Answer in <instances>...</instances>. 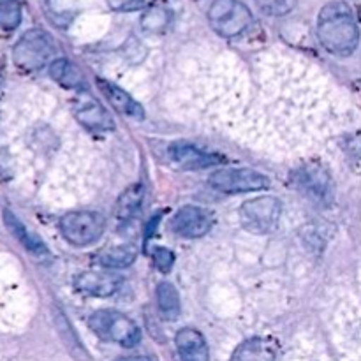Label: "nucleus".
<instances>
[{"label":"nucleus","mask_w":361,"mask_h":361,"mask_svg":"<svg viewBox=\"0 0 361 361\" xmlns=\"http://www.w3.org/2000/svg\"><path fill=\"white\" fill-rule=\"evenodd\" d=\"M317 37L326 51L338 56L351 55L360 41V28L351 7L344 2L324 6L317 18Z\"/></svg>","instance_id":"1"},{"label":"nucleus","mask_w":361,"mask_h":361,"mask_svg":"<svg viewBox=\"0 0 361 361\" xmlns=\"http://www.w3.org/2000/svg\"><path fill=\"white\" fill-rule=\"evenodd\" d=\"M56 53V46L51 35L44 30L25 32L20 41L13 48V60L20 69L37 71L53 62Z\"/></svg>","instance_id":"2"},{"label":"nucleus","mask_w":361,"mask_h":361,"mask_svg":"<svg viewBox=\"0 0 361 361\" xmlns=\"http://www.w3.org/2000/svg\"><path fill=\"white\" fill-rule=\"evenodd\" d=\"M88 326L99 338L116 342L123 348H134L141 338L137 324L116 310H97L88 319Z\"/></svg>","instance_id":"3"},{"label":"nucleus","mask_w":361,"mask_h":361,"mask_svg":"<svg viewBox=\"0 0 361 361\" xmlns=\"http://www.w3.org/2000/svg\"><path fill=\"white\" fill-rule=\"evenodd\" d=\"M282 204L274 196H261L249 200L240 207L238 219L243 229L252 235H267L277 229L281 221Z\"/></svg>","instance_id":"4"},{"label":"nucleus","mask_w":361,"mask_h":361,"mask_svg":"<svg viewBox=\"0 0 361 361\" xmlns=\"http://www.w3.org/2000/svg\"><path fill=\"white\" fill-rule=\"evenodd\" d=\"M252 13L240 0H215L208 11L210 27L221 37H236L252 25Z\"/></svg>","instance_id":"5"},{"label":"nucleus","mask_w":361,"mask_h":361,"mask_svg":"<svg viewBox=\"0 0 361 361\" xmlns=\"http://www.w3.org/2000/svg\"><path fill=\"white\" fill-rule=\"evenodd\" d=\"M106 229V221L97 212H69L60 219L63 238L76 247H88L97 242Z\"/></svg>","instance_id":"6"},{"label":"nucleus","mask_w":361,"mask_h":361,"mask_svg":"<svg viewBox=\"0 0 361 361\" xmlns=\"http://www.w3.org/2000/svg\"><path fill=\"white\" fill-rule=\"evenodd\" d=\"M208 183L226 194L257 192L270 187V178L249 168H224L212 173Z\"/></svg>","instance_id":"7"},{"label":"nucleus","mask_w":361,"mask_h":361,"mask_svg":"<svg viewBox=\"0 0 361 361\" xmlns=\"http://www.w3.org/2000/svg\"><path fill=\"white\" fill-rule=\"evenodd\" d=\"M212 215L204 208L183 207L171 219V229L182 238H201L212 229Z\"/></svg>","instance_id":"8"},{"label":"nucleus","mask_w":361,"mask_h":361,"mask_svg":"<svg viewBox=\"0 0 361 361\" xmlns=\"http://www.w3.org/2000/svg\"><path fill=\"white\" fill-rule=\"evenodd\" d=\"M123 279L111 271H85L74 279V288L83 295L106 298L122 288Z\"/></svg>","instance_id":"9"},{"label":"nucleus","mask_w":361,"mask_h":361,"mask_svg":"<svg viewBox=\"0 0 361 361\" xmlns=\"http://www.w3.org/2000/svg\"><path fill=\"white\" fill-rule=\"evenodd\" d=\"M169 157L182 169L214 168V166L222 164L226 161V157H222V155L208 154V152L200 150V148L192 147V145L182 143H176L169 148Z\"/></svg>","instance_id":"10"},{"label":"nucleus","mask_w":361,"mask_h":361,"mask_svg":"<svg viewBox=\"0 0 361 361\" xmlns=\"http://www.w3.org/2000/svg\"><path fill=\"white\" fill-rule=\"evenodd\" d=\"M176 349L182 361H210L207 341L194 328H183L176 334Z\"/></svg>","instance_id":"11"},{"label":"nucleus","mask_w":361,"mask_h":361,"mask_svg":"<svg viewBox=\"0 0 361 361\" xmlns=\"http://www.w3.org/2000/svg\"><path fill=\"white\" fill-rule=\"evenodd\" d=\"M277 358V345L270 338L254 337L242 342L229 361H275Z\"/></svg>","instance_id":"12"},{"label":"nucleus","mask_w":361,"mask_h":361,"mask_svg":"<svg viewBox=\"0 0 361 361\" xmlns=\"http://www.w3.org/2000/svg\"><path fill=\"white\" fill-rule=\"evenodd\" d=\"M97 85L99 88H101L102 95L108 99L109 104H111L116 111L123 113V115L134 116V118H143L145 116L143 108H141V106L137 104V102L134 101V99L123 90V88H120L118 85L111 83V81L101 80V78L97 80Z\"/></svg>","instance_id":"13"},{"label":"nucleus","mask_w":361,"mask_h":361,"mask_svg":"<svg viewBox=\"0 0 361 361\" xmlns=\"http://www.w3.org/2000/svg\"><path fill=\"white\" fill-rule=\"evenodd\" d=\"M49 76L66 88H85L87 80L76 63L67 59H56L49 63Z\"/></svg>","instance_id":"14"},{"label":"nucleus","mask_w":361,"mask_h":361,"mask_svg":"<svg viewBox=\"0 0 361 361\" xmlns=\"http://www.w3.org/2000/svg\"><path fill=\"white\" fill-rule=\"evenodd\" d=\"M145 196V187L141 183H136V185L129 187L122 196L118 197L115 207V215L120 221L127 222L137 214V210L141 208V203H143Z\"/></svg>","instance_id":"15"},{"label":"nucleus","mask_w":361,"mask_h":361,"mask_svg":"<svg viewBox=\"0 0 361 361\" xmlns=\"http://www.w3.org/2000/svg\"><path fill=\"white\" fill-rule=\"evenodd\" d=\"M76 118L88 129H113V118L97 102H88L76 109Z\"/></svg>","instance_id":"16"},{"label":"nucleus","mask_w":361,"mask_h":361,"mask_svg":"<svg viewBox=\"0 0 361 361\" xmlns=\"http://www.w3.org/2000/svg\"><path fill=\"white\" fill-rule=\"evenodd\" d=\"M99 264L108 270L111 268H127L136 261V249L129 245H116L111 249H106L99 254Z\"/></svg>","instance_id":"17"},{"label":"nucleus","mask_w":361,"mask_h":361,"mask_svg":"<svg viewBox=\"0 0 361 361\" xmlns=\"http://www.w3.org/2000/svg\"><path fill=\"white\" fill-rule=\"evenodd\" d=\"M4 222H6V226L9 228V231L13 233V235L16 236V238L20 240V242L23 243L32 254H39V256H41V254H46V247L42 245L41 240L32 236L30 233L25 229V226L21 224V221H18V217L13 214V212L9 210L4 212Z\"/></svg>","instance_id":"18"},{"label":"nucleus","mask_w":361,"mask_h":361,"mask_svg":"<svg viewBox=\"0 0 361 361\" xmlns=\"http://www.w3.org/2000/svg\"><path fill=\"white\" fill-rule=\"evenodd\" d=\"M157 307L164 319H176L180 316V296L175 286L169 282L159 284Z\"/></svg>","instance_id":"19"},{"label":"nucleus","mask_w":361,"mask_h":361,"mask_svg":"<svg viewBox=\"0 0 361 361\" xmlns=\"http://www.w3.org/2000/svg\"><path fill=\"white\" fill-rule=\"evenodd\" d=\"M21 21L20 0H0V28L14 30Z\"/></svg>","instance_id":"20"},{"label":"nucleus","mask_w":361,"mask_h":361,"mask_svg":"<svg viewBox=\"0 0 361 361\" xmlns=\"http://www.w3.org/2000/svg\"><path fill=\"white\" fill-rule=\"evenodd\" d=\"M296 0H256V6L270 16H284L291 13Z\"/></svg>","instance_id":"21"},{"label":"nucleus","mask_w":361,"mask_h":361,"mask_svg":"<svg viewBox=\"0 0 361 361\" xmlns=\"http://www.w3.org/2000/svg\"><path fill=\"white\" fill-rule=\"evenodd\" d=\"M168 13L164 9H152L141 20V27L147 32H161L168 27Z\"/></svg>","instance_id":"22"},{"label":"nucleus","mask_w":361,"mask_h":361,"mask_svg":"<svg viewBox=\"0 0 361 361\" xmlns=\"http://www.w3.org/2000/svg\"><path fill=\"white\" fill-rule=\"evenodd\" d=\"M154 263L162 274H168V271L171 270L173 263H175V256H173V252L169 249L157 247V249L154 250Z\"/></svg>","instance_id":"23"},{"label":"nucleus","mask_w":361,"mask_h":361,"mask_svg":"<svg viewBox=\"0 0 361 361\" xmlns=\"http://www.w3.org/2000/svg\"><path fill=\"white\" fill-rule=\"evenodd\" d=\"M115 361H150V360L145 358V356H126V358H118Z\"/></svg>","instance_id":"24"},{"label":"nucleus","mask_w":361,"mask_h":361,"mask_svg":"<svg viewBox=\"0 0 361 361\" xmlns=\"http://www.w3.org/2000/svg\"><path fill=\"white\" fill-rule=\"evenodd\" d=\"M0 83H2V63H0Z\"/></svg>","instance_id":"25"}]
</instances>
